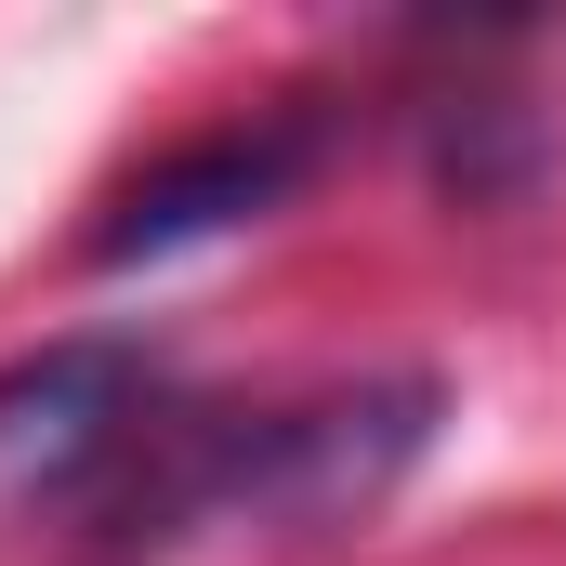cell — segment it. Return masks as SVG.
<instances>
[{"instance_id": "cell-1", "label": "cell", "mask_w": 566, "mask_h": 566, "mask_svg": "<svg viewBox=\"0 0 566 566\" xmlns=\"http://www.w3.org/2000/svg\"><path fill=\"white\" fill-rule=\"evenodd\" d=\"M434 434V382H356V396H303V409H251V422H171L133 448V474L93 501L106 566L171 554L198 527H356L396 501V474Z\"/></svg>"}, {"instance_id": "cell-2", "label": "cell", "mask_w": 566, "mask_h": 566, "mask_svg": "<svg viewBox=\"0 0 566 566\" xmlns=\"http://www.w3.org/2000/svg\"><path fill=\"white\" fill-rule=\"evenodd\" d=\"M145 434H158L145 343H40L27 369H0V514L106 501Z\"/></svg>"}, {"instance_id": "cell-3", "label": "cell", "mask_w": 566, "mask_h": 566, "mask_svg": "<svg viewBox=\"0 0 566 566\" xmlns=\"http://www.w3.org/2000/svg\"><path fill=\"white\" fill-rule=\"evenodd\" d=\"M316 171V119H251V133H198L145 171L133 198L93 224V264H158V251H198L224 224H264L290 185Z\"/></svg>"}]
</instances>
